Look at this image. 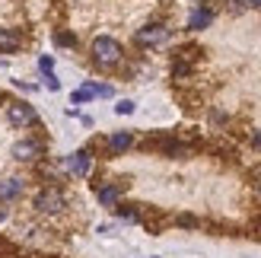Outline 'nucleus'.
Segmentation results:
<instances>
[{
  "mask_svg": "<svg viewBox=\"0 0 261 258\" xmlns=\"http://www.w3.org/2000/svg\"><path fill=\"white\" fill-rule=\"evenodd\" d=\"M32 204H35L38 214H61L64 208H67V198H64L61 188H42Z\"/></svg>",
  "mask_w": 261,
  "mask_h": 258,
  "instance_id": "obj_2",
  "label": "nucleus"
},
{
  "mask_svg": "<svg viewBox=\"0 0 261 258\" xmlns=\"http://www.w3.org/2000/svg\"><path fill=\"white\" fill-rule=\"evenodd\" d=\"M214 16H217L214 7L198 4V7H194V10L188 13V29H191V32H201V29H207V25L214 22Z\"/></svg>",
  "mask_w": 261,
  "mask_h": 258,
  "instance_id": "obj_6",
  "label": "nucleus"
},
{
  "mask_svg": "<svg viewBox=\"0 0 261 258\" xmlns=\"http://www.w3.org/2000/svg\"><path fill=\"white\" fill-rule=\"evenodd\" d=\"M258 188H261V182H258Z\"/></svg>",
  "mask_w": 261,
  "mask_h": 258,
  "instance_id": "obj_21",
  "label": "nucleus"
},
{
  "mask_svg": "<svg viewBox=\"0 0 261 258\" xmlns=\"http://www.w3.org/2000/svg\"><path fill=\"white\" fill-rule=\"evenodd\" d=\"M249 7H258L261 10V0H249Z\"/></svg>",
  "mask_w": 261,
  "mask_h": 258,
  "instance_id": "obj_19",
  "label": "nucleus"
},
{
  "mask_svg": "<svg viewBox=\"0 0 261 258\" xmlns=\"http://www.w3.org/2000/svg\"><path fill=\"white\" fill-rule=\"evenodd\" d=\"M169 38H172V29H169L166 22H150V25H143V29L137 32V45L143 48H160L166 45Z\"/></svg>",
  "mask_w": 261,
  "mask_h": 258,
  "instance_id": "obj_3",
  "label": "nucleus"
},
{
  "mask_svg": "<svg viewBox=\"0 0 261 258\" xmlns=\"http://www.w3.org/2000/svg\"><path fill=\"white\" fill-rule=\"evenodd\" d=\"M55 42H58V45H67V48H70V45H76V38H73L70 32H58V35H55Z\"/></svg>",
  "mask_w": 261,
  "mask_h": 258,
  "instance_id": "obj_13",
  "label": "nucleus"
},
{
  "mask_svg": "<svg viewBox=\"0 0 261 258\" xmlns=\"http://www.w3.org/2000/svg\"><path fill=\"white\" fill-rule=\"evenodd\" d=\"M127 188V182H118V185H96V195H99V201L106 204V208H118V201H121V191Z\"/></svg>",
  "mask_w": 261,
  "mask_h": 258,
  "instance_id": "obj_7",
  "label": "nucleus"
},
{
  "mask_svg": "<svg viewBox=\"0 0 261 258\" xmlns=\"http://www.w3.org/2000/svg\"><path fill=\"white\" fill-rule=\"evenodd\" d=\"M22 195V178H4L0 182V201H16Z\"/></svg>",
  "mask_w": 261,
  "mask_h": 258,
  "instance_id": "obj_9",
  "label": "nucleus"
},
{
  "mask_svg": "<svg viewBox=\"0 0 261 258\" xmlns=\"http://www.w3.org/2000/svg\"><path fill=\"white\" fill-rule=\"evenodd\" d=\"M67 169H70L73 175L86 178L89 172H93V153H89V150H76V153H70V157H67Z\"/></svg>",
  "mask_w": 261,
  "mask_h": 258,
  "instance_id": "obj_5",
  "label": "nucleus"
},
{
  "mask_svg": "<svg viewBox=\"0 0 261 258\" xmlns=\"http://www.w3.org/2000/svg\"><path fill=\"white\" fill-rule=\"evenodd\" d=\"M7 118H10L13 127H32V124H38V112L29 106V102H10Z\"/></svg>",
  "mask_w": 261,
  "mask_h": 258,
  "instance_id": "obj_4",
  "label": "nucleus"
},
{
  "mask_svg": "<svg viewBox=\"0 0 261 258\" xmlns=\"http://www.w3.org/2000/svg\"><path fill=\"white\" fill-rule=\"evenodd\" d=\"M178 223H181V226H198V220H194V217H188V214H181Z\"/></svg>",
  "mask_w": 261,
  "mask_h": 258,
  "instance_id": "obj_17",
  "label": "nucleus"
},
{
  "mask_svg": "<svg viewBox=\"0 0 261 258\" xmlns=\"http://www.w3.org/2000/svg\"><path fill=\"white\" fill-rule=\"evenodd\" d=\"M13 157L22 160V163H29V160H38V157H42V147H38L35 140H19V144L13 147Z\"/></svg>",
  "mask_w": 261,
  "mask_h": 258,
  "instance_id": "obj_8",
  "label": "nucleus"
},
{
  "mask_svg": "<svg viewBox=\"0 0 261 258\" xmlns=\"http://www.w3.org/2000/svg\"><path fill=\"white\" fill-rule=\"evenodd\" d=\"M130 144H134V137H130V131H115V134L109 137V150H112V153H124Z\"/></svg>",
  "mask_w": 261,
  "mask_h": 258,
  "instance_id": "obj_10",
  "label": "nucleus"
},
{
  "mask_svg": "<svg viewBox=\"0 0 261 258\" xmlns=\"http://www.w3.org/2000/svg\"><path fill=\"white\" fill-rule=\"evenodd\" d=\"M93 96H99V93H96V86H93V83H86V86H80V89H76V93H73L70 99H73V102H89Z\"/></svg>",
  "mask_w": 261,
  "mask_h": 258,
  "instance_id": "obj_12",
  "label": "nucleus"
},
{
  "mask_svg": "<svg viewBox=\"0 0 261 258\" xmlns=\"http://www.w3.org/2000/svg\"><path fill=\"white\" fill-rule=\"evenodd\" d=\"M115 112H118V115H130V112H134V102H130V99H121L118 106H115Z\"/></svg>",
  "mask_w": 261,
  "mask_h": 258,
  "instance_id": "obj_14",
  "label": "nucleus"
},
{
  "mask_svg": "<svg viewBox=\"0 0 261 258\" xmlns=\"http://www.w3.org/2000/svg\"><path fill=\"white\" fill-rule=\"evenodd\" d=\"M0 102H4V93H0Z\"/></svg>",
  "mask_w": 261,
  "mask_h": 258,
  "instance_id": "obj_20",
  "label": "nucleus"
},
{
  "mask_svg": "<svg viewBox=\"0 0 261 258\" xmlns=\"http://www.w3.org/2000/svg\"><path fill=\"white\" fill-rule=\"evenodd\" d=\"M45 86H48V89H61V83H58L55 73H45Z\"/></svg>",
  "mask_w": 261,
  "mask_h": 258,
  "instance_id": "obj_16",
  "label": "nucleus"
},
{
  "mask_svg": "<svg viewBox=\"0 0 261 258\" xmlns=\"http://www.w3.org/2000/svg\"><path fill=\"white\" fill-rule=\"evenodd\" d=\"M252 144H255V147L261 150V131H255V137H252Z\"/></svg>",
  "mask_w": 261,
  "mask_h": 258,
  "instance_id": "obj_18",
  "label": "nucleus"
},
{
  "mask_svg": "<svg viewBox=\"0 0 261 258\" xmlns=\"http://www.w3.org/2000/svg\"><path fill=\"white\" fill-rule=\"evenodd\" d=\"M19 35L13 32V29H0V51L4 55H13V51H19Z\"/></svg>",
  "mask_w": 261,
  "mask_h": 258,
  "instance_id": "obj_11",
  "label": "nucleus"
},
{
  "mask_svg": "<svg viewBox=\"0 0 261 258\" xmlns=\"http://www.w3.org/2000/svg\"><path fill=\"white\" fill-rule=\"evenodd\" d=\"M38 67H42L45 73H51V67H55V61H51V58L45 55V58H38Z\"/></svg>",
  "mask_w": 261,
  "mask_h": 258,
  "instance_id": "obj_15",
  "label": "nucleus"
},
{
  "mask_svg": "<svg viewBox=\"0 0 261 258\" xmlns=\"http://www.w3.org/2000/svg\"><path fill=\"white\" fill-rule=\"evenodd\" d=\"M121 58H124V48L115 42L112 35H99L93 42V61L99 64V67H115Z\"/></svg>",
  "mask_w": 261,
  "mask_h": 258,
  "instance_id": "obj_1",
  "label": "nucleus"
}]
</instances>
